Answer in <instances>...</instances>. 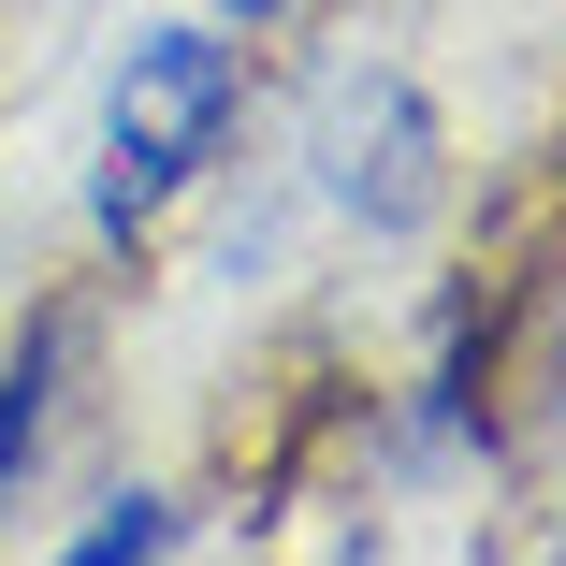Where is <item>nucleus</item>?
Wrapping results in <instances>:
<instances>
[{
  "label": "nucleus",
  "mask_w": 566,
  "mask_h": 566,
  "mask_svg": "<svg viewBox=\"0 0 566 566\" xmlns=\"http://www.w3.org/2000/svg\"><path fill=\"white\" fill-rule=\"evenodd\" d=\"M248 102V59L218 30H146L117 59V102H102V175H87V218L102 233H146V218L218 160V132H233Z\"/></svg>",
  "instance_id": "obj_1"
},
{
  "label": "nucleus",
  "mask_w": 566,
  "mask_h": 566,
  "mask_svg": "<svg viewBox=\"0 0 566 566\" xmlns=\"http://www.w3.org/2000/svg\"><path fill=\"white\" fill-rule=\"evenodd\" d=\"M319 189L364 218V233H421V218L450 203V132H436V102L407 73H349L319 102Z\"/></svg>",
  "instance_id": "obj_2"
},
{
  "label": "nucleus",
  "mask_w": 566,
  "mask_h": 566,
  "mask_svg": "<svg viewBox=\"0 0 566 566\" xmlns=\"http://www.w3.org/2000/svg\"><path fill=\"white\" fill-rule=\"evenodd\" d=\"M59 378H73V305H30L15 364H0V523H15L30 465H44V421H59Z\"/></svg>",
  "instance_id": "obj_3"
},
{
  "label": "nucleus",
  "mask_w": 566,
  "mask_h": 566,
  "mask_svg": "<svg viewBox=\"0 0 566 566\" xmlns=\"http://www.w3.org/2000/svg\"><path fill=\"white\" fill-rule=\"evenodd\" d=\"M160 552H175V509L160 494H117V509H87V537L59 566H160Z\"/></svg>",
  "instance_id": "obj_4"
},
{
  "label": "nucleus",
  "mask_w": 566,
  "mask_h": 566,
  "mask_svg": "<svg viewBox=\"0 0 566 566\" xmlns=\"http://www.w3.org/2000/svg\"><path fill=\"white\" fill-rule=\"evenodd\" d=\"M218 15H248V30H262V15H291V0H218Z\"/></svg>",
  "instance_id": "obj_5"
},
{
  "label": "nucleus",
  "mask_w": 566,
  "mask_h": 566,
  "mask_svg": "<svg viewBox=\"0 0 566 566\" xmlns=\"http://www.w3.org/2000/svg\"><path fill=\"white\" fill-rule=\"evenodd\" d=\"M334 566H378V537H349V552H334Z\"/></svg>",
  "instance_id": "obj_6"
},
{
  "label": "nucleus",
  "mask_w": 566,
  "mask_h": 566,
  "mask_svg": "<svg viewBox=\"0 0 566 566\" xmlns=\"http://www.w3.org/2000/svg\"><path fill=\"white\" fill-rule=\"evenodd\" d=\"M552 566H566V552H552Z\"/></svg>",
  "instance_id": "obj_7"
}]
</instances>
